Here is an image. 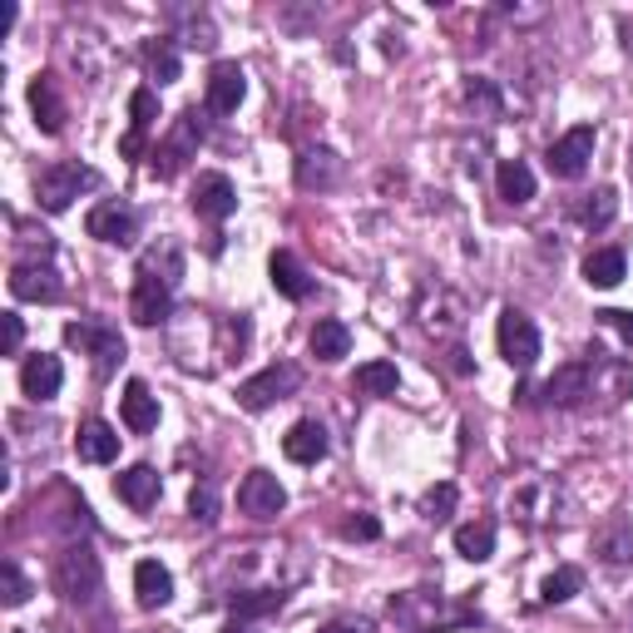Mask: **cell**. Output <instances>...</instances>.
Here are the masks:
<instances>
[{
	"instance_id": "1f68e13d",
	"label": "cell",
	"mask_w": 633,
	"mask_h": 633,
	"mask_svg": "<svg viewBox=\"0 0 633 633\" xmlns=\"http://www.w3.org/2000/svg\"><path fill=\"white\" fill-rule=\"evenodd\" d=\"M613 213H619V194H613V188H599V194H589V203L579 208L584 228H609Z\"/></svg>"
},
{
	"instance_id": "3957f363",
	"label": "cell",
	"mask_w": 633,
	"mask_h": 633,
	"mask_svg": "<svg viewBox=\"0 0 633 633\" xmlns=\"http://www.w3.org/2000/svg\"><path fill=\"white\" fill-rule=\"evenodd\" d=\"M198 144H203V115H198V109H184V115L174 119V129L164 134V144L154 149V174L174 178L178 168L198 154Z\"/></svg>"
},
{
	"instance_id": "d4e9b609",
	"label": "cell",
	"mask_w": 633,
	"mask_h": 633,
	"mask_svg": "<svg viewBox=\"0 0 633 633\" xmlns=\"http://www.w3.org/2000/svg\"><path fill=\"white\" fill-rule=\"evenodd\" d=\"M623 272H629L623 248H594L589 258H584V282H589V288H619Z\"/></svg>"
},
{
	"instance_id": "5bb4252c",
	"label": "cell",
	"mask_w": 633,
	"mask_h": 633,
	"mask_svg": "<svg viewBox=\"0 0 633 633\" xmlns=\"http://www.w3.org/2000/svg\"><path fill=\"white\" fill-rule=\"evenodd\" d=\"M11 292L21 302H55L60 297V272L50 268V262H21V268L11 272Z\"/></svg>"
},
{
	"instance_id": "e575fe53",
	"label": "cell",
	"mask_w": 633,
	"mask_h": 633,
	"mask_svg": "<svg viewBox=\"0 0 633 633\" xmlns=\"http://www.w3.org/2000/svg\"><path fill=\"white\" fill-rule=\"evenodd\" d=\"M450 509H456V485H436L421 495V515L431 519V525H441V519H450Z\"/></svg>"
},
{
	"instance_id": "30bf717a",
	"label": "cell",
	"mask_w": 633,
	"mask_h": 633,
	"mask_svg": "<svg viewBox=\"0 0 633 633\" xmlns=\"http://www.w3.org/2000/svg\"><path fill=\"white\" fill-rule=\"evenodd\" d=\"M168 312H174V288H168L164 278H144V272H139L134 297H129V317H134L139 327H159Z\"/></svg>"
},
{
	"instance_id": "4316f807",
	"label": "cell",
	"mask_w": 633,
	"mask_h": 633,
	"mask_svg": "<svg viewBox=\"0 0 633 633\" xmlns=\"http://www.w3.org/2000/svg\"><path fill=\"white\" fill-rule=\"evenodd\" d=\"M495 184H500V198L505 203H530L535 198V174H530V164L525 159H505V164L495 168Z\"/></svg>"
},
{
	"instance_id": "44dd1931",
	"label": "cell",
	"mask_w": 633,
	"mask_h": 633,
	"mask_svg": "<svg viewBox=\"0 0 633 633\" xmlns=\"http://www.w3.org/2000/svg\"><path fill=\"white\" fill-rule=\"evenodd\" d=\"M159 490H164V485H159V470L154 466H129L125 476L115 480V495L125 500L129 509H154L159 505Z\"/></svg>"
},
{
	"instance_id": "ba28073f",
	"label": "cell",
	"mask_w": 633,
	"mask_h": 633,
	"mask_svg": "<svg viewBox=\"0 0 633 633\" xmlns=\"http://www.w3.org/2000/svg\"><path fill=\"white\" fill-rule=\"evenodd\" d=\"M594 144H599V134H594V125H579V129H570L564 139H554L550 144V174L554 178H579L584 168H589V159H594Z\"/></svg>"
},
{
	"instance_id": "ee69618b",
	"label": "cell",
	"mask_w": 633,
	"mask_h": 633,
	"mask_svg": "<svg viewBox=\"0 0 633 633\" xmlns=\"http://www.w3.org/2000/svg\"><path fill=\"white\" fill-rule=\"evenodd\" d=\"M154 633H178V629H154Z\"/></svg>"
},
{
	"instance_id": "8992f818",
	"label": "cell",
	"mask_w": 633,
	"mask_h": 633,
	"mask_svg": "<svg viewBox=\"0 0 633 633\" xmlns=\"http://www.w3.org/2000/svg\"><path fill=\"white\" fill-rule=\"evenodd\" d=\"M84 228H90V238L109 243V248H129V243L139 238V213L129 203H119V198H109V203H94L90 208Z\"/></svg>"
},
{
	"instance_id": "83f0119b",
	"label": "cell",
	"mask_w": 633,
	"mask_h": 633,
	"mask_svg": "<svg viewBox=\"0 0 633 633\" xmlns=\"http://www.w3.org/2000/svg\"><path fill=\"white\" fill-rule=\"evenodd\" d=\"M144 65H149V74H154L159 84H174V80H178V45L168 40V35L149 40V45H144Z\"/></svg>"
},
{
	"instance_id": "7bdbcfd3",
	"label": "cell",
	"mask_w": 633,
	"mask_h": 633,
	"mask_svg": "<svg viewBox=\"0 0 633 633\" xmlns=\"http://www.w3.org/2000/svg\"><path fill=\"white\" fill-rule=\"evenodd\" d=\"M317 633H356L352 623H327V629H317Z\"/></svg>"
},
{
	"instance_id": "4dcf8cb0",
	"label": "cell",
	"mask_w": 633,
	"mask_h": 633,
	"mask_svg": "<svg viewBox=\"0 0 633 633\" xmlns=\"http://www.w3.org/2000/svg\"><path fill=\"white\" fill-rule=\"evenodd\" d=\"M579 589H584V574L574 570V564H560V570H554L550 579H544L540 594H544V603H570Z\"/></svg>"
},
{
	"instance_id": "ab89813d",
	"label": "cell",
	"mask_w": 633,
	"mask_h": 633,
	"mask_svg": "<svg viewBox=\"0 0 633 633\" xmlns=\"http://www.w3.org/2000/svg\"><path fill=\"white\" fill-rule=\"evenodd\" d=\"M466 99H470V104H485L490 115H495V104H500V99H495V90H490L485 80H470V84H466Z\"/></svg>"
},
{
	"instance_id": "d590c367",
	"label": "cell",
	"mask_w": 633,
	"mask_h": 633,
	"mask_svg": "<svg viewBox=\"0 0 633 633\" xmlns=\"http://www.w3.org/2000/svg\"><path fill=\"white\" fill-rule=\"evenodd\" d=\"M342 535H347V540H382V519H376V515H352V519H347V525H342Z\"/></svg>"
},
{
	"instance_id": "d6986e66",
	"label": "cell",
	"mask_w": 633,
	"mask_h": 633,
	"mask_svg": "<svg viewBox=\"0 0 633 633\" xmlns=\"http://www.w3.org/2000/svg\"><path fill=\"white\" fill-rule=\"evenodd\" d=\"M119 411H125V426L134 431V436H144V431L159 426V396L149 391L144 382H125V396H119Z\"/></svg>"
},
{
	"instance_id": "7a4b0ae2",
	"label": "cell",
	"mask_w": 633,
	"mask_h": 633,
	"mask_svg": "<svg viewBox=\"0 0 633 633\" xmlns=\"http://www.w3.org/2000/svg\"><path fill=\"white\" fill-rule=\"evenodd\" d=\"M104 574H99V560H94L84 544H70V550L55 560V589L65 594L70 603H90L99 594Z\"/></svg>"
},
{
	"instance_id": "2e32d148",
	"label": "cell",
	"mask_w": 633,
	"mask_h": 633,
	"mask_svg": "<svg viewBox=\"0 0 633 633\" xmlns=\"http://www.w3.org/2000/svg\"><path fill=\"white\" fill-rule=\"evenodd\" d=\"M74 456H80L84 466H109V460L119 456V431L109 426V421H84L80 436H74Z\"/></svg>"
},
{
	"instance_id": "cb8c5ba5",
	"label": "cell",
	"mask_w": 633,
	"mask_h": 633,
	"mask_svg": "<svg viewBox=\"0 0 633 633\" xmlns=\"http://www.w3.org/2000/svg\"><path fill=\"white\" fill-rule=\"evenodd\" d=\"M456 554L470 564H485L495 554V519H470L456 530Z\"/></svg>"
},
{
	"instance_id": "ffe728a7",
	"label": "cell",
	"mask_w": 633,
	"mask_h": 633,
	"mask_svg": "<svg viewBox=\"0 0 633 633\" xmlns=\"http://www.w3.org/2000/svg\"><path fill=\"white\" fill-rule=\"evenodd\" d=\"M134 594H139V609H164V603L174 599V574H168L159 560H139L134 564Z\"/></svg>"
},
{
	"instance_id": "8fae6325",
	"label": "cell",
	"mask_w": 633,
	"mask_h": 633,
	"mask_svg": "<svg viewBox=\"0 0 633 633\" xmlns=\"http://www.w3.org/2000/svg\"><path fill=\"white\" fill-rule=\"evenodd\" d=\"M65 342L80 347V352H90L94 362H99V376L115 366V356H125L119 332H109V327H94V323H70V327H65Z\"/></svg>"
},
{
	"instance_id": "5b68a950",
	"label": "cell",
	"mask_w": 633,
	"mask_h": 633,
	"mask_svg": "<svg viewBox=\"0 0 633 633\" xmlns=\"http://www.w3.org/2000/svg\"><path fill=\"white\" fill-rule=\"evenodd\" d=\"M302 386V372L292 362H278V366H262L258 376H248V382L238 386V401L248 406V411H268L272 401H288L292 391Z\"/></svg>"
},
{
	"instance_id": "6da1fadb",
	"label": "cell",
	"mask_w": 633,
	"mask_h": 633,
	"mask_svg": "<svg viewBox=\"0 0 633 633\" xmlns=\"http://www.w3.org/2000/svg\"><path fill=\"white\" fill-rule=\"evenodd\" d=\"M99 178H94V168L84 164H50L40 168V178H35V198H40L45 213H65V208L74 203V198L84 194V188H94Z\"/></svg>"
},
{
	"instance_id": "484cf974",
	"label": "cell",
	"mask_w": 633,
	"mask_h": 633,
	"mask_svg": "<svg viewBox=\"0 0 633 633\" xmlns=\"http://www.w3.org/2000/svg\"><path fill=\"white\" fill-rule=\"evenodd\" d=\"M347 352H352V332H347V323L323 317V323L312 327V356H317V362H342Z\"/></svg>"
},
{
	"instance_id": "f1b7e54d",
	"label": "cell",
	"mask_w": 633,
	"mask_h": 633,
	"mask_svg": "<svg viewBox=\"0 0 633 633\" xmlns=\"http://www.w3.org/2000/svg\"><path fill=\"white\" fill-rule=\"evenodd\" d=\"M356 386H362L366 396H396L401 372H396V362H366V366H356Z\"/></svg>"
},
{
	"instance_id": "4fadbf2b",
	"label": "cell",
	"mask_w": 633,
	"mask_h": 633,
	"mask_svg": "<svg viewBox=\"0 0 633 633\" xmlns=\"http://www.w3.org/2000/svg\"><path fill=\"white\" fill-rule=\"evenodd\" d=\"M544 396H550L554 406H584V401L594 396V366H589V362L560 366V372L544 382Z\"/></svg>"
},
{
	"instance_id": "b9f144b4",
	"label": "cell",
	"mask_w": 633,
	"mask_h": 633,
	"mask_svg": "<svg viewBox=\"0 0 633 633\" xmlns=\"http://www.w3.org/2000/svg\"><path fill=\"white\" fill-rule=\"evenodd\" d=\"M223 633H258V629H253L248 619H233V623H228V629H223Z\"/></svg>"
},
{
	"instance_id": "9a60e30c",
	"label": "cell",
	"mask_w": 633,
	"mask_h": 633,
	"mask_svg": "<svg viewBox=\"0 0 633 633\" xmlns=\"http://www.w3.org/2000/svg\"><path fill=\"white\" fill-rule=\"evenodd\" d=\"M60 386H65V366H60V356H25V366H21V391L31 396V401H50V396H60Z\"/></svg>"
},
{
	"instance_id": "ac0fdd59",
	"label": "cell",
	"mask_w": 633,
	"mask_h": 633,
	"mask_svg": "<svg viewBox=\"0 0 633 633\" xmlns=\"http://www.w3.org/2000/svg\"><path fill=\"white\" fill-rule=\"evenodd\" d=\"M31 109H35V125H40L45 134H60L65 129V99H60L55 74H35L31 80Z\"/></svg>"
},
{
	"instance_id": "8d00e7d4",
	"label": "cell",
	"mask_w": 633,
	"mask_h": 633,
	"mask_svg": "<svg viewBox=\"0 0 633 633\" xmlns=\"http://www.w3.org/2000/svg\"><path fill=\"white\" fill-rule=\"evenodd\" d=\"M188 509H194V519H203V525H213V509H219V500H213V485H194V495H188Z\"/></svg>"
},
{
	"instance_id": "7c38bea8",
	"label": "cell",
	"mask_w": 633,
	"mask_h": 633,
	"mask_svg": "<svg viewBox=\"0 0 633 633\" xmlns=\"http://www.w3.org/2000/svg\"><path fill=\"white\" fill-rule=\"evenodd\" d=\"M233 208H238V194H233L228 174H198V184H194V213L198 219L223 223Z\"/></svg>"
},
{
	"instance_id": "277c9868",
	"label": "cell",
	"mask_w": 633,
	"mask_h": 633,
	"mask_svg": "<svg viewBox=\"0 0 633 633\" xmlns=\"http://www.w3.org/2000/svg\"><path fill=\"white\" fill-rule=\"evenodd\" d=\"M495 342H500V356H505L515 372H530V366L540 362V327H535L525 312H515V307L500 312Z\"/></svg>"
},
{
	"instance_id": "e0dca14e",
	"label": "cell",
	"mask_w": 633,
	"mask_h": 633,
	"mask_svg": "<svg viewBox=\"0 0 633 633\" xmlns=\"http://www.w3.org/2000/svg\"><path fill=\"white\" fill-rule=\"evenodd\" d=\"M337 178H342V159L332 149H307L297 159V188H307V194H327V188H337Z\"/></svg>"
},
{
	"instance_id": "9c48e42d",
	"label": "cell",
	"mask_w": 633,
	"mask_h": 633,
	"mask_svg": "<svg viewBox=\"0 0 633 633\" xmlns=\"http://www.w3.org/2000/svg\"><path fill=\"white\" fill-rule=\"evenodd\" d=\"M243 94H248V74L238 60H219L208 70V109L213 115H238Z\"/></svg>"
},
{
	"instance_id": "52a82bcc",
	"label": "cell",
	"mask_w": 633,
	"mask_h": 633,
	"mask_svg": "<svg viewBox=\"0 0 633 633\" xmlns=\"http://www.w3.org/2000/svg\"><path fill=\"white\" fill-rule=\"evenodd\" d=\"M238 509L248 519H278L288 509V490H282V480L272 470H248L238 485Z\"/></svg>"
},
{
	"instance_id": "7402d4cb",
	"label": "cell",
	"mask_w": 633,
	"mask_h": 633,
	"mask_svg": "<svg viewBox=\"0 0 633 633\" xmlns=\"http://www.w3.org/2000/svg\"><path fill=\"white\" fill-rule=\"evenodd\" d=\"M282 450H288V460H297V466H317V460L327 456V431L317 426V421H297V426L282 436Z\"/></svg>"
},
{
	"instance_id": "d6a6232c",
	"label": "cell",
	"mask_w": 633,
	"mask_h": 633,
	"mask_svg": "<svg viewBox=\"0 0 633 633\" xmlns=\"http://www.w3.org/2000/svg\"><path fill=\"white\" fill-rule=\"evenodd\" d=\"M159 119V94L154 90H134L129 94V125H134V134H149Z\"/></svg>"
},
{
	"instance_id": "836d02e7",
	"label": "cell",
	"mask_w": 633,
	"mask_h": 633,
	"mask_svg": "<svg viewBox=\"0 0 633 633\" xmlns=\"http://www.w3.org/2000/svg\"><path fill=\"white\" fill-rule=\"evenodd\" d=\"M0 599H5V609H21V603L31 599V579H25L11 560L0 564Z\"/></svg>"
},
{
	"instance_id": "74e56055",
	"label": "cell",
	"mask_w": 633,
	"mask_h": 633,
	"mask_svg": "<svg viewBox=\"0 0 633 633\" xmlns=\"http://www.w3.org/2000/svg\"><path fill=\"white\" fill-rule=\"evenodd\" d=\"M0 327H5V356H15L21 342H25V323L15 317V312H0Z\"/></svg>"
},
{
	"instance_id": "603a6c76",
	"label": "cell",
	"mask_w": 633,
	"mask_h": 633,
	"mask_svg": "<svg viewBox=\"0 0 633 633\" xmlns=\"http://www.w3.org/2000/svg\"><path fill=\"white\" fill-rule=\"evenodd\" d=\"M268 278H272V288L282 292L288 302H302L312 292V278H307V268H302L292 253H272V262H268Z\"/></svg>"
},
{
	"instance_id": "60d3db41",
	"label": "cell",
	"mask_w": 633,
	"mask_h": 633,
	"mask_svg": "<svg viewBox=\"0 0 633 633\" xmlns=\"http://www.w3.org/2000/svg\"><path fill=\"white\" fill-rule=\"evenodd\" d=\"M15 25V5H0V35H11Z\"/></svg>"
},
{
	"instance_id": "f35d334b",
	"label": "cell",
	"mask_w": 633,
	"mask_h": 633,
	"mask_svg": "<svg viewBox=\"0 0 633 633\" xmlns=\"http://www.w3.org/2000/svg\"><path fill=\"white\" fill-rule=\"evenodd\" d=\"M599 323H603V327H613V332H619L623 342H633V312L609 307V312H599Z\"/></svg>"
},
{
	"instance_id": "f546056e",
	"label": "cell",
	"mask_w": 633,
	"mask_h": 633,
	"mask_svg": "<svg viewBox=\"0 0 633 633\" xmlns=\"http://www.w3.org/2000/svg\"><path fill=\"white\" fill-rule=\"evenodd\" d=\"M282 609V589H243L233 594V613L238 619H262V613H278Z\"/></svg>"
}]
</instances>
